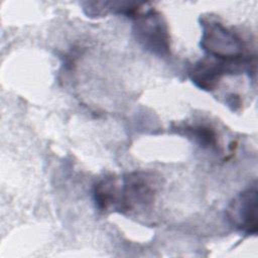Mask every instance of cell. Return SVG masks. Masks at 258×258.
Wrapping results in <instances>:
<instances>
[{"label": "cell", "mask_w": 258, "mask_h": 258, "mask_svg": "<svg viewBox=\"0 0 258 258\" xmlns=\"http://www.w3.org/2000/svg\"><path fill=\"white\" fill-rule=\"evenodd\" d=\"M201 23V47L209 56L227 62H244L248 59L249 56L243 58L245 44L239 35L215 20L203 19Z\"/></svg>", "instance_id": "6da1fadb"}, {"label": "cell", "mask_w": 258, "mask_h": 258, "mask_svg": "<svg viewBox=\"0 0 258 258\" xmlns=\"http://www.w3.org/2000/svg\"><path fill=\"white\" fill-rule=\"evenodd\" d=\"M157 191L156 179L150 172L133 171L122 177L116 211L124 215L143 212L151 207Z\"/></svg>", "instance_id": "7a4b0ae2"}, {"label": "cell", "mask_w": 258, "mask_h": 258, "mask_svg": "<svg viewBox=\"0 0 258 258\" xmlns=\"http://www.w3.org/2000/svg\"><path fill=\"white\" fill-rule=\"evenodd\" d=\"M133 33L138 43L146 50L158 56L170 53L169 31L163 16L156 10L135 16Z\"/></svg>", "instance_id": "3957f363"}, {"label": "cell", "mask_w": 258, "mask_h": 258, "mask_svg": "<svg viewBox=\"0 0 258 258\" xmlns=\"http://www.w3.org/2000/svg\"><path fill=\"white\" fill-rule=\"evenodd\" d=\"M249 58L244 62H227L208 55L192 66L189 78L199 89L212 92L218 88L225 75L240 74L244 69L247 70Z\"/></svg>", "instance_id": "277c9868"}, {"label": "cell", "mask_w": 258, "mask_h": 258, "mask_svg": "<svg viewBox=\"0 0 258 258\" xmlns=\"http://www.w3.org/2000/svg\"><path fill=\"white\" fill-rule=\"evenodd\" d=\"M256 183L240 192L230 203L227 217L231 225L246 235H256L258 231Z\"/></svg>", "instance_id": "5b68a950"}, {"label": "cell", "mask_w": 258, "mask_h": 258, "mask_svg": "<svg viewBox=\"0 0 258 258\" xmlns=\"http://www.w3.org/2000/svg\"><path fill=\"white\" fill-rule=\"evenodd\" d=\"M119 187L120 183L113 175L103 177L95 184L94 200L99 210H116L119 199Z\"/></svg>", "instance_id": "8992f818"}, {"label": "cell", "mask_w": 258, "mask_h": 258, "mask_svg": "<svg viewBox=\"0 0 258 258\" xmlns=\"http://www.w3.org/2000/svg\"><path fill=\"white\" fill-rule=\"evenodd\" d=\"M182 130L187 136L192 137L203 147H211L216 144V132L210 127L203 125L185 126L182 128Z\"/></svg>", "instance_id": "52a82bcc"}]
</instances>
